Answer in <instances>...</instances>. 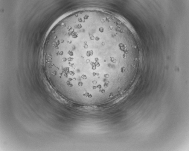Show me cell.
Returning a JSON list of instances; mask_svg holds the SVG:
<instances>
[{
  "instance_id": "cell-1",
  "label": "cell",
  "mask_w": 189,
  "mask_h": 151,
  "mask_svg": "<svg viewBox=\"0 0 189 151\" xmlns=\"http://www.w3.org/2000/svg\"><path fill=\"white\" fill-rule=\"evenodd\" d=\"M106 51L101 26L77 22L63 30L59 48V60L64 74L71 80L76 73L90 71L95 77L103 65Z\"/></svg>"
}]
</instances>
